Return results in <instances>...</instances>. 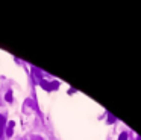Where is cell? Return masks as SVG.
<instances>
[{
  "label": "cell",
  "mask_w": 141,
  "mask_h": 140,
  "mask_svg": "<svg viewBox=\"0 0 141 140\" xmlns=\"http://www.w3.org/2000/svg\"><path fill=\"white\" fill-rule=\"evenodd\" d=\"M14 125L15 123L12 122H8V129H6V136H12V133H14Z\"/></svg>",
  "instance_id": "1"
},
{
  "label": "cell",
  "mask_w": 141,
  "mask_h": 140,
  "mask_svg": "<svg viewBox=\"0 0 141 140\" xmlns=\"http://www.w3.org/2000/svg\"><path fill=\"white\" fill-rule=\"evenodd\" d=\"M40 85L44 88V90H47V91H49V90H52V87H50V82H49V81H46V79H41V81H40Z\"/></svg>",
  "instance_id": "2"
},
{
  "label": "cell",
  "mask_w": 141,
  "mask_h": 140,
  "mask_svg": "<svg viewBox=\"0 0 141 140\" xmlns=\"http://www.w3.org/2000/svg\"><path fill=\"white\" fill-rule=\"evenodd\" d=\"M5 99H6L8 102H12V99H14V96H12V91H11V90H9V91H8L6 94H5Z\"/></svg>",
  "instance_id": "3"
},
{
  "label": "cell",
  "mask_w": 141,
  "mask_h": 140,
  "mask_svg": "<svg viewBox=\"0 0 141 140\" xmlns=\"http://www.w3.org/2000/svg\"><path fill=\"white\" fill-rule=\"evenodd\" d=\"M118 140H127V134H126V133H121L120 137H118Z\"/></svg>",
  "instance_id": "4"
},
{
  "label": "cell",
  "mask_w": 141,
  "mask_h": 140,
  "mask_svg": "<svg viewBox=\"0 0 141 140\" xmlns=\"http://www.w3.org/2000/svg\"><path fill=\"white\" fill-rule=\"evenodd\" d=\"M108 122L114 123V122H115V117H114V116H111V114H109V116H108Z\"/></svg>",
  "instance_id": "5"
},
{
  "label": "cell",
  "mask_w": 141,
  "mask_h": 140,
  "mask_svg": "<svg viewBox=\"0 0 141 140\" xmlns=\"http://www.w3.org/2000/svg\"><path fill=\"white\" fill-rule=\"evenodd\" d=\"M3 126H5V125H0V137H2V134H3Z\"/></svg>",
  "instance_id": "6"
}]
</instances>
